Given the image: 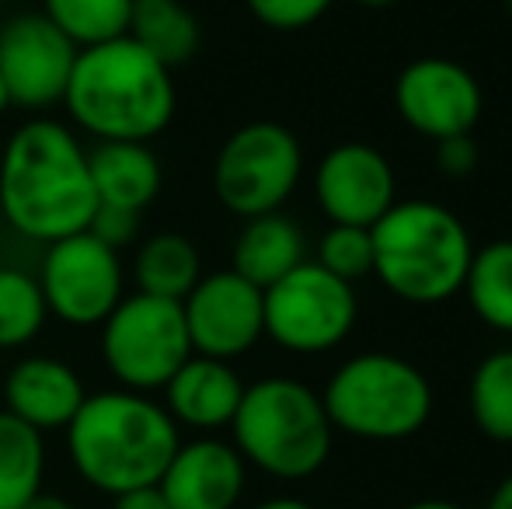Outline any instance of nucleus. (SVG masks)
I'll list each match as a JSON object with an SVG mask.
<instances>
[{
  "mask_svg": "<svg viewBox=\"0 0 512 509\" xmlns=\"http://www.w3.org/2000/svg\"><path fill=\"white\" fill-rule=\"evenodd\" d=\"M98 210L88 147L67 123L32 116L0 150V213L7 231L53 245L91 227Z\"/></svg>",
  "mask_w": 512,
  "mask_h": 509,
  "instance_id": "nucleus-1",
  "label": "nucleus"
},
{
  "mask_svg": "<svg viewBox=\"0 0 512 509\" xmlns=\"http://www.w3.org/2000/svg\"><path fill=\"white\" fill-rule=\"evenodd\" d=\"M63 105L74 126L98 143H150L175 119L178 91L171 70L122 35L77 53Z\"/></svg>",
  "mask_w": 512,
  "mask_h": 509,
  "instance_id": "nucleus-2",
  "label": "nucleus"
},
{
  "mask_svg": "<svg viewBox=\"0 0 512 509\" xmlns=\"http://www.w3.org/2000/svg\"><path fill=\"white\" fill-rule=\"evenodd\" d=\"M178 443L182 436L168 408L126 387L88 394L67 426V454L77 475L105 496L157 485Z\"/></svg>",
  "mask_w": 512,
  "mask_h": 509,
  "instance_id": "nucleus-3",
  "label": "nucleus"
},
{
  "mask_svg": "<svg viewBox=\"0 0 512 509\" xmlns=\"http://www.w3.org/2000/svg\"><path fill=\"white\" fill-rule=\"evenodd\" d=\"M373 234V272L408 304H443L464 290L471 269V234L464 220L429 199L394 203Z\"/></svg>",
  "mask_w": 512,
  "mask_h": 509,
  "instance_id": "nucleus-4",
  "label": "nucleus"
},
{
  "mask_svg": "<svg viewBox=\"0 0 512 509\" xmlns=\"http://www.w3.org/2000/svg\"><path fill=\"white\" fill-rule=\"evenodd\" d=\"M230 429L244 464L283 482L317 475L335 440L321 394L293 377H265L244 387Z\"/></svg>",
  "mask_w": 512,
  "mask_h": 509,
  "instance_id": "nucleus-5",
  "label": "nucleus"
},
{
  "mask_svg": "<svg viewBox=\"0 0 512 509\" xmlns=\"http://www.w3.org/2000/svg\"><path fill=\"white\" fill-rule=\"evenodd\" d=\"M331 429L356 440H408L432 415V384L415 363L391 353L345 360L321 394Z\"/></svg>",
  "mask_w": 512,
  "mask_h": 509,
  "instance_id": "nucleus-6",
  "label": "nucleus"
},
{
  "mask_svg": "<svg viewBox=\"0 0 512 509\" xmlns=\"http://www.w3.org/2000/svg\"><path fill=\"white\" fill-rule=\"evenodd\" d=\"M102 363L126 391H164L192 356L189 328L178 300L129 293L102 321Z\"/></svg>",
  "mask_w": 512,
  "mask_h": 509,
  "instance_id": "nucleus-7",
  "label": "nucleus"
},
{
  "mask_svg": "<svg viewBox=\"0 0 512 509\" xmlns=\"http://www.w3.org/2000/svg\"><path fill=\"white\" fill-rule=\"evenodd\" d=\"M304 175L300 140L279 123H248L223 140L213 161V192L234 217H265L293 196Z\"/></svg>",
  "mask_w": 512,
  "mask_h": 509,
  "instance_id": "nucleus-8",
  "label": "nucleus"
},
{
  "mask_svg": "<svg viewBox=\"0 0 512 509\" xmlns=\"http://www.w3.org/2000/svg\"><path fill=\"white\" fill-rule=\"evenodd\" d=\"M265 335L286 353L317 356L342 346L356 325V290L317 262H300L279 283L262 290Z\"/></svg>",
  "mask_w": 512,
  "mask_h": 509,
  "instance_id": "nucleus-9",
  "label": "nucleus"
},
{
  "mask_svg": "<svg viewBox=\"0 0 512 509\" xmlns=\"http://www.w3.org/2000/svg\"><path fill=\"white\" fill-rule=\"evenodd\" d=\"M35 279L46 297V311L70 328L102 325L115 304L126 297V269L119 252L98 241L91 231L46 245Z\"/></svg>",
  "mask_w": 512,
  "mask_h": 509,
  "instance_id": "nucleus-10",
  "label": "nucleus"
},
{
  "mask_svg": "<svg viewBox=\"0 0 512 509\" xmlns=\"http://www.w3.org/2000/svg\"><path fill=\"white\" fill-rule=\"evenodd\" d=\"M81 49L42 11L14 14L0 25V77L11 105L46 112L63 105Z\"/></svg>",
  "mask_w": 512,
  "mask_h": 509,
  "instance_id": "nucleus-11",
  "label": "nucleus"
},
{
  "mask_svg": "<svg viewBox=\"0 0 512 509\" xmlns=\"http://www.w3.org/2000/svg\"><path fill=\"white\" fill-rule=\"evenodd\" d=\"M185 328L196 356L209 360H237L265 335L262 290L241 279L234 269L209 272L182 300Z\"/></svg>",
  "mask_w": 512,
  "mask_h": 509,
  "instance_id": "nucleus-12",
  "label": "nucleus"
},
{
  "mask_svg": "<svg viewBox=\"0 0 512 509\" xmlns=\"http://www.w3.org/2000/svg\"><path fill=\"white\" fill-rule=\"evenodd\" d=\"M481 84L467 67L446 56H422L394 81V109L429 140L464 136L481 119Z\"/></svg>",
  "mask_w": 512,
  "mask_h": 509,
  "instance_id": "nucleus-13",
  "label": "nucleus"
},
{
  "mask_svg": "<svg viewBox=\"0 0 512 509\" xmlns=\"http://www.w3.org/2000/svg\"><path fill=\"white\" fill-rule=\"evenodd\" d=\"M391 161L370 143H342L328 150L314 171L317 206L328 213L331 224L373 227L394 206Z\"/></svg>",
  "mask_w": 512,
  "mask_h": 509,
  "instance_id": "nucleus-14",
  "label": "nucleus"
},
{
  "mask_svg": "<svg viewBox=\"0 0 512 509\" xmlns=\"http://www.w3.org/2000/svg\"><path fill=\"white\" fill-rule=\"evenodd\" d=\"M244 482H248V464L234 443L203 436L178 443L157 485L171 509H234L244 496Z\"/></svg>",
  "mask_w": 512,
  "mask_h": 509,
  "instance_id": "nucleus-15",
  "label": "nucleus"
},
{
  "mask_svg": "<svg viewBox=\"0 0 512 509\" xmlns=\"http://www.w3.org/2000/svg\"><path fill=\"white\" fill-rule=\"evenodd\" d=\"M84 381L70 363L56 356H28L11 367L4 381V412L21 419L25 426L39 429H67L74 415L81 412Z\"/></svg>",
  "mask_w": 512,
  "mask_h": 509,
  "instance_id": "nucleus-16",
  "label": "nucleus"
},
{
  "mask_svg": "<svg viewBox=\"0 0 512 509\" xmlns=\"http://www.w3.org/2000/svg\"><path fill=\"white\" fill-rule=\"evenodd\" d=\"M244 387L248 384L237 377V370L230 363L192 353L178 367V374L164 384V408L175 419V426L213 433V429H223L234 422Z\"/></svg>",
  "mask_w": 512,
  "mask_h": 509,
  "instance_id": "nucleus-17",
  "label": "nucleus"
},
{
  "mask_svg": "<svg viewBox=\"0 0 512 509\" xmlns=\"http://www.w3.org/2000/svg\"><path fill=\"white\" fill-rule=\"evenodd\" d=\"M88 168L98 206L143 213L161 196L164 171L150 143H95V150H88Z\"/></svg>",
  "mask_w": 512,
  "mask_h": 509,
  "instance_id": "nucleus-18",
  "label": "nucleus"
},
{
  "mask_svg": "<svg viewBox=\"0 0 512 509\" xmlns=\"http://www.w3.org/2000/svg\"><path fill=\"white\" fill-rule=\"evenodd\" d=\"M300 262H307L304 231L283 213H265L251 217L241 227L234 241V265L230 269L241 279H248L258 290H269L272 283L293 272Z\"/></svg>",
  "mask_w": 512,
  "mask_h": 509,
  "instance_id": "nucleus-19",
  "label": "nucleus"
},
{
  "mask_svg": "<svg viewBox=\"0 0 512 509\" xmlns=\"http://www.w3.org/2000/svg\"><path fill=\"white\" fill-rule=\"evenodd\" d=\"M129 39L140 42L168 70L189 63L199 53L203 28L185 0H133Z\"/></svg>",
  "mask_w": 512,
  "mask_h": 509,
  "instance_id": "nucleus-20",
  "label": "nucleus"
},
{
  "mask_svg": "<svg viewBox=\"0 0 512 509\" xmlns=\"http://www.w3.org/2000/svg\"><path fill=\"white\" fill-rule=\"evenodd\" d=\"M203 279V258L199 248L185 234L164 231L147 238L133 255V283L136 293L182 304L192 286Z\"/></svg>",
  "mask_w": 512,
  "mask_h": 509,
  "instance_id": "nucleus-21",
  "label": "nucleus"
},
{
  "mask_svg": "<svg viewBox=\"0 0 512 509\" xmlns=\"http://www.w3.org/2000/svg\"><path fill=\"white\" fill-rule=\"evenodd\" d=\"M46 443L42 433L0 412V509H21L42 492Z\"/></svg>",
  "mask_w": 512,
  "mask_h": 509,
  "instance_id": "nucleus-22",
  "label": "nucleus"
},
{
  "mask_svg": "<svg viewBox=\"0 0 512 509\" xmlns=\"http://www.w3.org/2000/svg\"><path fill=\"white\" fill-rule=\"evenodd\" d=\"M467 300L485 325L512 332V241H492L474 248L464 279Z\"/></svg>",
  "mask_w": 512,
  "mask_h": 509,
  "instance_id": "nucleus-23",
  "label": "nucleus"
},
{
  "mask_svg": "<svg viewBox=\"0 0 512 509\" xmlns=\"http://www.w3.org/2000/svg\"><path fill=\"white\" fill-rule=\"evenodd\" d=\"M42 14L77 49H91L129 32L133 0H42Z\"/></svg>",
  "mask_w": 512,
  "mask_h": 509,
  "instance_id": "nucleus-24",
  "label": "nucleus"
},
{
  "mask_svg": "<svg viewBox=\"0 0 512 509\" xmlns=\"http://www.w3.org/2000/svg\"><path fill=\"white\" fill-rule=\"evenodd\" d=\"M474 426L495 443H512V349L485 356L471 377Z\"/></svg>",
  "mask_w": 512,
  "mask_h": 509,
  "instance_id": "nucleus-25",
  "label": "nucleus"
},
{
  "mask_svg": "<svg viewBox=\"0 0 512 509\" xmlns=\"http://www.w3.org/2000/svg\"><path fill=\"white\" fill-rule=\"evenodd\" d=\"M46 318L39 279L14 265H0V349H21L39 339Z\"/></svg>",
  "mask_w": 512,
  "mask_h": 509,
  "instance_id": "nucleus-26",
  "label": "nucleus"
},
{
  "mask_svg": "<svg viewBox=\"0 0 512 509\" xmlns=\"http://www.w3.org/2000/svg\"><path fill=\"white\" fill-rule=\"evenodd\" d=\"M317 265L342 283H356V279L373 272V234L370 227H349V224H331V231L317 245Z\"/></svg>",
  "mask_w": 512,
  "mask_h": 509,
  "instance_id": "nucleus-27",
  "label": "nucleus"
},
{
  "mask_svg": "<svg viewBox=\"0 0 512 509\" xmlns=\"http://www.w3.org/2000/svg\"><path fill=\"white\" fill-rule=\"evenodd\" d=\"M244 4L272 32H300L324 18L335 0H244Z\"/></svg>",
  "mask_w": 512,
  "mask_h": 509,
  "instance_id": "nucleus-28",
  "label": "nucleus"
},
{
  "mask_svg": "<svg viewBox=\"0 0 512 509\" xmlns=\"http://www.w3.org/2000/svg\"><path fill=\"white\" fill-rule=\"evenodd\" d=\"M140 217L143 213H129V210H112V206H98L95 217H91V227L88 231L95 234L98 241H105L108 248H126L136 241L140 234Z\"/></svg>",
  "mask_w": 512,
  "mask_h": 509,
  "instance_id": "nucleus-29",
  "label": "nucleus"
},
{
  "mask_svg": "<svg viewBox=\"0 0 512 509\" xmlns=\"http://www.w3.org/2000/svg\"><path fill=\"white\" fill-rule=\"evenodd\" d=\"M436 161L450 178H464L478 168V143H474L471 133L436 140Z\"/></svg>",
  "mask_w": 512,
  "mask_h": 509,
  "instance_id": "nucleus-30",
  "label": "nucleus"
},
{
  "mask_svg": "<svg viewBox=\"0 0 512 509\" xmlns=\"http://www.w3.org/2000/svg\"><path fill=\"white\" fill-rule=\"evenodd\" d=\"M112 499H115L112 509H171V503L161 492V485H143V489H129Z\"/></svg>",
  "mask_w": 512,
  "mask_h": 509,
  "instance_id": "nucleus-31",
  "label": "nucleus"
},
{
  "mask_svg": "<svg viewBox=\"0 0 512 509\" xmlns=\"http://www.w3.org/2000/svg\"><path fill=\"white\" fill-rule=\"evenodd\" d=\"M485 509H512V475H506L499 485H495V492Z\"/></svg>",
  "mask_w": 512,
  "mask_h": 509,
  "instance_id": "nucleus-32",
  "label": "nucleus"
},
{
  "mask_svg": "<svg viewBox=\"0 0 512 509\" xmlns=\"http://www.w3.org/2000/svg\"><path fill=\"white\" fill-rule=\"evenodd\" d=\"M21 509H77L74 503H67L63 496H49V492H39L32 503H25Z\"/></svg>",
  "mask_w": 512,
  "mask_h": 509,
  "instance_id": "nucleus-33",
  "label": "nucleus"
},
{
  "mask_svg": "<svg viewBox=\"0 0 512 509\" xmlns=\"http://www.w3.org/2000/svg\"><path fill=\"white\" fill-rule=\"evenodd\" d=\"M251 509H314L304 499H293V496H276V499H265V503L251 506Z\"/></svg>",
  "mask_w": 512,
  "mask_h": 509,
  "instance_id": "nucleus-34",
  "label": "nucleus"
},
{
  "mask_svg": "<svg viewBox=\"0 0 512 509\" xmlns=\"http://www.w3.org/2000/svg\"><path fill=\"white\" fill-rule=\"evenodd\" d=\"M405 509H464V506L450 503V499H418V503H411Z\"/></svg>",
  "mask_w": 512,
  "mask_h": 509,
  "instance_id": "nucleus-35",
  "label": "nucleus"
},
{
  "mask_svg": "<svg viewBox=\"0 0 512 509\" xmlns=\"http://www.w3.org/2000/svg\"><path fill=\"white\" fill-rule=\"evenodd\" d=\"M11 109V95H7V88H4V77H0V116Z\"/></svg>",
  "mask_w": 512,
  "mask_h": 509,
  "instance_id": "nucleus-36",
  "label": "nucleus"
},
{
  "mask_svg": "<svg viewBox=\"0 0 512 509\" xmlns=\"http://www.w3.org/2000/svg\"><path fill=\"white\" fill-rule=\"evenodd\" d=\"M356 4H363V7H391V4H398V0H356Z\"/></svg>",
  "mask_w": 512,
  "mask_h": 509,
  "instance_id": "nucleus-37",
  "label": "nucleus"
},
{
  "mask_svg": "<svg viewBox=\"0 0 512 509\" xmlns=\"http://www.w3.org/2000/svg\"><path fill=\"white\" fill-rule=\"evenodd\" d=\"M4 234H7V224H4V213H0V248H4Z\"/></svg>",
  "mask_w": 512,
  "mask_h": 509,
  "instance_id": "nucleus-38",
  "label": "nucleus"
},
{
  "mask_svg": "<svg viewBox=\"0 0 512 509\" xmlns=\"http://www.w3.org/2000/svg\"><path fill=\"white\" fill-rule=\"evenodd\" d=\"M506 7H509V18H512V0H506Z\"/></svg>",
  "mask_w": 512,
  "mask_h": 509,
  "instance_id": "nucleus-39",
  "label": "nucleus"
},
{
  "mask_svg": "<svg viewBox=\"0 0 512 509\" xmlns=\"http://www.w3.org/2000/svg\"><path fill=\"white\" fill-rule=\"evenodd\" d=\"M0 4H7V0H0Z\"/></svg>",
  "mask_w": 512,
  "mask_h": 509,
  "instance_id": "nucleus-40",
  "label": "nucleus"
}]
</instances>
